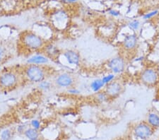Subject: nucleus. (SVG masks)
I'll use <instances>...</instances> for the list:
<instances>
[{"label":"nucleus","instance_id":"1","mask_svg":"<svg viewBox=\"0 0 159 140\" xmlns=\"http://www.w3.org/2000/svg\"><path fill=\"white\" fill-rule=\"evenodd\" d=\"M49 76V70L47 66L26 65L23 70V76L25 81L30 84H38L47 79Z\"/></svg>","mask_w":159,"mask_h":140},{"label":"nucleus","instance_id":"2","mask_svg":"<svg viewBox=\"0 0 159 140\" xmlns=\"http://www.w3.org/2000/svg\"><path fill=\"white\" fill-rule=\"evenodd\" d=\"M20 42L25 49L31 52L43 51L47 42L33 30H26L20 35Z\"/></svg>","mask_w":159,"mask_h":140},{"label":"nucleus","instance_id":"3","mask_svg":"<svg viewBox=\"0 0 159 140\" xmlns=\"http://www.w3.org/2000/svg\"><path fill=\"white\" fill-rule=\"evenodd\" d=\"M61 65L68 69H75L80 67L81 56L77 50L74 49H66L61 51L57 60Z\"/></svg>","mask_w":159,"mask_h":140},{"label":"nucleus","instance_id":"4","mask_svg":"<svg viewBox=\"0 0 159 140\" xmlns=\"http://www.w3.org/2000/svg\"><path fill=\"white\" fill-rule=\"evenodd\" d=\"M156 129L146 120L137 122L131 127V138L136 140H148L153 135Z\"/></svg>","mask_w":159,"mask_h":140},{"label":"nucleus","instance_id":"5","mask_svg":"<svg viewBox=\"0 0 159 140\" xmlns=\"http://www.w3.org/2000/svg\"><path fill=\"white\" fill-rule=\"evenodd\" d=\"M139 82L147 87H153L159 82V72L156 67H147L141 71L138 76Z\"/></svg>","mask_w":159,"mask_h":140},{"label":"nucleus","instance_id":"6","mask_svg":"<svg viewBox=\"0 0 159 140\" xmlns=\"http://www.w3.org/2000/svg\"><path fill=\"white\" fill-rule=\"evenodd\" d=\"M70 16L65 10L58 9L51 14L50 25L53 29L62 31L68 27L70 24Z\"/></svg>","mask_w":159,"mask_h":140},{"label":"nucleus","instance_id":"7","mask_svg":"<svg viewBox=\"0 0 159 140\" xmlns=\"http://www.w3.org/2000/svg\"><path fill=\"white\" fill-rule=\"evenodd\" d=\"M20 82V76L14 70H7L0 73V88L11 90L16 88Z\"/></svg>","mask_w":159,"mask_h":140},{"label":"nucleus","instance_id":"8","mask_svg":"<svg viewBox=\"0 0 159 140\" xmlns=\"http://www.w3.org/2000/svg\"><path fill=\"white\" fill-rule=\"evenodd\" d=\"M127 67V61L124 56L118 55L114 56L107 61L106 67L109 72L115 75H120L124 73Z\"/></svg>","mask_w":159,"mask_h":140},{"label":"nucleus","instance_id":"9","mask_svg":"<svg viewBox=\"0 0 159 140\" xmlns=\"http://www.w3.org/2000/svg\"><path fill=\"white\" fill-rule=\"evenodd\" d=\"M76 79L72 74L65 72L59 73L53 80L54 85L59 88L68 89L76 84Z\"/></svg>","mask_w":159,"mask_h":140},{"label":"nucleus","instance_id":"10","mask_svg":"<svg viewBox=\"0 0 159 140\" xmlns=\"http://www.w3.org/2000/svg\"><path fill=\"white\" fill-rule=\"evenodd\" d=\"M139 43V39L137 33L131 32L125 35L121 42V45L125 52H132L138 47Z\"/></svg>","mask_w":159,"mask_h":140},{"label":"nucleus","instance_id":"11","mask_svg":"<svg viewBox=\"0 0 159 140\" xmlns=\"http://www.w3.org/2000/svg\"><path fill=\"white\" fill-rule=\"evenodd\" d=\"M104 91L110 99H115L121 96V94L124 92V84L122 83V81L117 80L116 79L112 82L106 85L104 88Z\"/></svg>","mask_w":159,"mask_h":140},{"label":"nucleus","instance_id":"12","mask_svg":"<svg viewBox=\"0 0 159 140\" xmlns=\"http://www.w3.org/2000/svg\"><path fill=\"white\" fill-rule=\"evenodd\" d=\"M51 59L45 55L44 53H37L28 57L25 61L26 65H35L47 66L49 64Z\"/></svg>","mask_w":159,"mask_h":140},{"label":"nucleus","instance_id":"13","mask_svg":"<svg viewBox=\"0 0 159 140\" xmlns=\"http://www.w3.org/2000/svg\"><path fill=\"white\" fill-rule=\"evenodd\" d=\"M43 52L51 60H55L57 59L61 51L59 49L57 45H55L52 43L48 42L45 45V47L43 48Z\"/></svg>","mask_w":159,"mask_h":140},{"label":"nucleus","instance_id":"14","mask_svg":"<svg viewBox=\"0 0 159 140\" xmlns=\"http://www.w3.org/2000/svg\"><path fill=\"white\" fill-rule=\"evenodd\" d=\"M145 120L156 130L159 129V113L157 111L152 109L148 111Z\"/></svg>","mask_w":159,"mask_h":140},{"label":"nucleus","instance_id":"15","mask_svg":"<svg viewBox=\"0 0 159 140\" xmlns=\"http://www.w3.org/2000/svg\"><path fill=\"white\" fill-rule=\"evenodd\" d=\"M105 87H106V84L103 83L101 77V78H96L94 79L93 80L91 81L89 84V88L91 91L94 93H98L100 91H103Z\"/></svg>","mask_w":159,"mask_h":140},{"label":"nucleus","instance_id":"16","mask_svg":"<svg viewBox=\"0 0 159 140\" xmlns=\"http://www.w3.org/2000/svg\"><path fill=\"white\" fill-rule=\"evenodd\" d=\"M28 140H40L41 134L39 130L29 127L23 134Z\"/></svg>","mask_w":159,"mask_h":140},{"label":"nucleus","instance_id":"17","mask_svg":"<svg viewBox=\"0 0 159 140\" xmlns=\"http://www.w3.org/2000/svg\"><path fill=\"white\" fill-rule=\"evenodd\" d=\"M54 86H55L54 83L47 79L38 83L37 84V88L41 92L46 93L49 92V91L52 90Z\"/></svg>","mask_w":159,"mask_h":140},{"label":"nucleus","instance_id":"18","mask_svg":"<svg viewBox=\"0 0 159 140\" xmlns=\"http://www.w3.org/2000/svg\"><path fill=\"white\" fill-rule=\"evenodd\" d=\"M127 27L131 32L137 33L142 27V22L139 19H132L127 23Z\"/></svg>","mask_w":159,"mask_h":140},{"label":"nucleus","instance_id":"19","mask_svg":"<svg viewBox=\"0 0 159 140\" xmlns=\"http://www.w3.org/2000/svg\"><path fill=\"white\" fill-rule=\"evenodd\" d=\"M94 98L97 103L99 104H105L108 103L110 98L107 95V93L105 92V91H101L98 93H95Z\"/></svg>","mask_w":159,"mask_h":140},{"label":"nucleus","instance_id":"20","mask_svg":"<svg viewBox=\"0 0 159 140\" xmlns=\"http://www.w3.org/2000/svg\"><path fill=\"white\" fill-rule=\"evenodd\" d=\"M14 132L9 128H5L0 132V140H12Z\"/></svg>","mask_w":159,"mask_h":140},{"label":"nucleus","instance_id":"21","mask_svg":"<svg viewBox=\"0 0 159 140\" xmlns=\"http://www.w3.org/2000/svg\"><path fill=\"white\" fill-rule=\"evenodd\" d=\"M159 14V9H153L151 10V11L146 12L145 14H143L142 16V19L143 21H149V20H151L153 18H155L156 16H157Z\"/></svg>","mask_w":159,"mask_h":140},{"label":"nucleus","instance_id":"22","mask_svg":"<svg viewBox=\"0 0 159 140\" xmlns=\"http://www.w3.org/2000/svg\"><path fill=\"white\" fill-rule=\"evenodd\" d=\"M101 79H102V81H103V83L106 86L108 84L112 82V81L116 79L117 75H114V74H112L111 72H108L102 76Z\"/></svg>","mask_w":159,"mask_h":140},{"label":"nucleus","instance_id":"23","mask_svg":"<svg viewBox=\"0 0 159 140\" xmlns=\"http://www.w3.org/2000/svg\"><path fill=\"white\" fill-rule=\"evenodd\" d=\"M30 127L40 131L42 129V123H41L40 120L34 118L30 121Z\"/></svg>","mask_w":159,"mask_h":140},{"label":"nucleus","instance_id":"24","mask_svg":"<svg viewBox=\"0 0 159 140\" xmlns=\"http://www.w3.org/2000/svg\"><path fill=\"white\" fill-rule=\"evenodd\" d=\"M66 93H67L69 95L76 96L80 95L81 91L79 88L75 87V86H72V87H70L68 89H66Z\"/></svg>","mask_w":159,"mask_h":140},{"label":"nucleus","instance_id":"25","mask_svg":"<svg viewBox=\"0 0 159 140\" xmlns=\"http://www.w3.org/2000/svg\"><path fill=\"white\" fill-rule=\"evenodd\" d=\"M28 127H27V125L25 124L21 123V124H18L16 128V132L19 134H24V132L25 131V129H26Z\"/></svg>","mask_w":159,"mask_h":140},{"label":"nucleus","instance_id":"26","mask_svg":"<svg viewBox=\"0 0 159 140\" xmlns=\"http://www.w3.org/2000/svg\"><path fill=\"white\" fill-rule=\"evenodd\" d=\"M7 55V49L2 45H0V63L5 60Z\"/></svg>","mask_w":159,"mask_h":140},{"label":"nucleus","instance_id":"27","mask_svg":"<svg viewBox=\"0 0 159 140\" xmlns=\"http://www.w3.org/2000/svg\"><path fill=\"white\" fill-rule=\"evenodd\" d=\"M107 14H108L110 16L113 18H118L121 16V13L118 10L115 9H110L107 10Z\"/></svg>","mask_w":159,"mask_h":140},{"label":"nucleus","instance_id":"28","mask_svg":"<svg viewBox=\"0 0 159 140\" xmlns=\"http://www.w3.org/2000/svg\"><path fill=\"white\" fill-rule=\"evenodd\" d=\"M79 0H61V2H63L64 3H66L69 4H74L77 3Z\"/></svg>","mask_w":159,"mask_h":140},{"label":"nucleus","instance_id":"29","mask_svg":"<svg viewBox=\"0 0 159 140\" xmlns=\"http://www.w3.org/2000/svg\"><path fill=\"white\" fill-rule=\"evenodd\" d=\"M115 140H132V139H131V138L130 139H129V138H119V139H117Z\"/></svg>","mask_w":159,"mask_h":140},{"label":"nucleus","instance_id":"30","mask_svg":"<svg viewBox=\"0 0 159 140\" xmlns=\"http://www.w3.org/2000/svg\"><path fill=\"white\" fill-rule=\"evenodd\" d=\"M2 67H0V73H1V72H2Z\"/></svg>","mask_w":159,"mask_h":140},{"label":"nucleus","instance_id":"31","mask_svg":"<svg viewBox=\"0 0 159 140\" xmlns=\"http://www.w3.org/2000/svg\"><path fill=\"white\" fill-rule=\"evenodd\" d=\"M158 99H159V94H158Z\"/></svg>","mask_w":159,"mask_h":140}]
</instances>
